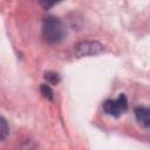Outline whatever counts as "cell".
I'll return each mask as SVG.
<instances>
[{"mask_svg":"<svg viewBox=\"0 0 150 150\" xmlns=\"http://www.w3.org/2000/svg\"><path fill=\"white\" fill-rule=\"evenodd\" d=\"M42 34L46 41L49 43H59L67 35V28L64 22L56 16H47L42 22Z\"/></svg>","mask_w":150,"mask_h":150,"instance_id":"obj_1","label":"cell"},{"mask_svg":"<svg viewBox=\"0 0 150 150\" xmlns=\"http://www.w3.org/2000/svg\"><path fill=\"white\" fill-rule=\"evenodd\" d=\"M103 111L111 117H120L128 110V100L124 94H120L115 100H107L102 105Z\"/></svg>","mask_w":150,"mask_h":150,"instance_id":"obj_2","label":"cell"},{"mask_svg":"<svg viewBox=\"0 0 150 150\" xmlns=\"http://www.w3.org/2000/svg\"><path fill=\"white\" fill-rule=\"evenodd\" d=\"M102 50H103V46L97 41H82L77 43L74 48L75 55L77 57L96 55V54H100Z\"/></svg>","mask_w":150,"mask_h":150,"instance_id":"obj_3","label":"cell"},{"mask_svg":"<svg viewBox=\"0 0 150 150\" xmlns=\"http://www.w3.org/2000/svg\"><path fill=\"white\" fill-rule=\"evenodd\" d=\"M135 117L138 124L143 128H150V107H137Z\"/></svg>","mask_w":150,"mask_h":150,"instance_id":"obj_4","label":"cell"},{"mask_svg":"<svg viewBox=\"0 0 150 150\" xmlns=\"http://www.w3.org/2000/svg\"><path fill=\"white\" fill-rule=\"evenodd\" d=\"M43 77L47 81V83H49V84H57L60 82L59 74L57 73H54V71H47Z\"/></svg>","mask_w":150,"mask_h":150,"instance_id":"obj_5","label":"cell"},{"mask_svg":"<svg viewBox=\"0 0 150 150\" xmlns=\"http://www.w3.org/2000/svg\"><path fill=\"white\" fill-rule=\"evenodd\" d=\"M8 134H9V128L7 125V122L4 117H1L0 118V138H1V141H4Z\"/></svg>","mask_w":150,"mask_h":150,"instance_id":"obj_6","label":"cell"},{"mask_svg":"<svg viewBox=\"0 0 150 150\" xmlns=\"http://www.w3.org/2000/svg\"><path fill=\"white\" fill-rule=\"evenodd\" d=\"M40 91H41V94H42V96H43L45 98H47V100H49V101L53 100L54 94H53L52 88H50L48 84H41V87H40Z\"/></svg>","mask_w":150,"mask_h":150,"instance_id":"obj_7","label":"cell"}]
</instances>
